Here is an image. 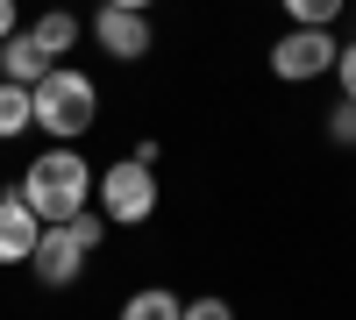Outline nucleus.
<instances>
[{"label": "nucleus", "mask_w": 356, "mask_h": 320, "mask_svg": "<svg viewBox=\"0 0 356 320\" xmlns=\"http://www.w3.org/2000/svg\"><path fill=\"white\" fill-rule=\"evenodd\" d=\"M36 235H43L36 207H29L22 192H0V271H8V264H29V256H36Z\"/></svg>", "instance_id": "7"}, {"label": "nucleus", "mask_w": 356, "mask_h": 320, "mask_svg": "<svg viewBox=\"0 0 356 320\" xmlns=\"http://www.w3.org/2000/svg\"><path fill=\"white\" fill-rule=\"evenodd\" d=\"M86 28H93V43L114 57V65H136V57H150V15H136V8H107V0H100V15L93 22H86Z\"/></svg>", "instance_id": "5"}, {"label": "nucleus", "mask_w": 356, "mask_h": 320, "mask_svg": "<svg viewBox=\"0 0 356 320\" xmlns=\"http://www.w3.org/2000/svg\"><path fill=\"white\" fill-rule=\"evenodd\" d=\"M335 71H342V100H356V43H342V57H335Z\"/></svg>", "instance_id": "16"}, {"label": "nucleus", "mask_w": 356, "mask_h": 320, "mask_svg": "<svg viewBox=\"0 0 356 320\" xmlns=\"http://www.w3.org/2000/svg\"><path fill=\"white\" fill-rule=\"evenodd\" d=\"M50 65H57V57H50L36 36H29V28H15V36L0 43V78H15V85H36Z\"/></svg>", "instance_id": "8"}, {"label": "nucleus", "mask_w": 356, "mask_h": 320, "mask_svg": "<svg viewBox=\"0 0 356 320\" xmlns=\"http://www.w3.org/2000/svg\"><path fill=\"white\" fill-rule=\"evenodd\" d=\"M29 36H36V43H43V50L57 57V65H65V50H72V43L86 36V22H79L72 8H43L36 22H29Z\"/></svg>", "instance_id": "9"}, {"label": "nucleus", "mask_w": 356, "mask_h": 320, "mask_svg": "<svg viewBox=\"0 0 356 320\" xmlns=\"http://www.w3.org/2000/svg\"><path fill=\"white\" fill-rule=\"evenodd\" d=\"M29 128H36V100H29V85L0 78V142H15V135H29Z\"/></svg>", "instance_id": "10"}, {"label": "nucleus", "mask_w": 356, "mask_h": 320, "mask_svg": "<svg viewBox=\"0 0 356 320\" xmlns=\"http://www.w3.org/2000/svg\"><path fill=\"white\" fill-rule=\"evenodd\" d=\"M335 57H342L335 28H285V36L271 43V71H278L285 85H314V78L335 71Z\"/></svg>", "instance_id": "4"}, {"label": "nucleus", "mask_w": 356, "mask_h": 320, "mask_svg": "<svg viewBox=\"0 0 356 320\" xmlns=\"http://www.w3.org/2000/svg\"><path fill=\"white\" fill-rule=\"evenodd\" d=\"M15 28H22V8H15V0H0V43H8Z\"/></svg>", "instance_id": "17"}, {"label": "nucleus", "mask_w": 356, "mask_h": 320, "mask_svg": "<svg viewBox=\"0 0 356 320\" xmlns=\"http://www.w3.org/2000/svg\"><path fill=\"white\" fill-rule=\"evenodd\" d=\"M186 313V299L171 292V285H143V292H129V306H122V320H178Z\"/></svg>", "instance_id": "11"}, {"label": "nucleus", "mask_w": 356, "mask_h": 320, "mask_svg": "<svg viewBox=\"0 0 356 320\" xmlns=\"http://www.w3.org/2000/svg\"><path fill=\"white\" fill-rule=\"evenodd\" d=\"M93 185H100V171L79 157V142H50L43 157L22 164V185H15V192L36 207L43 228H57V221H72V214L93 207Z\"/></svg>", "instance_id": "1"}, {"label": "nucleus", "mask_w": 356, "mask_h": 320, "mask_svg": "<svg viewBox=\"0 0 356 320\" xmlns=\"http://www.w3.org/2000/svg\"><path fill=\"white\" fill-rule=\"evenodd\" d=\"M107 8H136V15H150V8H157V0H107Z\"/></svg>", "instance_id": "18"}, {"label": "nucleus", "mask_w": 356, "mask_h": 320, "mask_svg": "<svg viewBox=\"0 0 356 320\" xmlns=\"http://www.w3.org/2000/svg\"><path fill=\"white\" fill-rule=\"evenodd\" d=\"M65 228H72V242H79L86 256H93V249H100V242L114 235V221H107V214H93V207H86V214H72Z\"/></svg>", "instance_id": "13"}, {"label": "nucleus", "mask_w": 356, "mask_h": 320, "mask_svg": "<svg viewBox=\"0 0 356 320\" xmlns=\"http://www.w3.org/2000/svg\"><path fill=\"white\" fill-rule=\"evenodd\" d=\"M29 100H36V128L50 142H79L86 128L100 121V85H93V71H79V65H50L36 85H29Z\"/></svg>", "instance_id": "2"}, {"label": "nucleus", "mask_w": 356, "mask_h": 320, "mask_svg": "<svg viewBox=\"0 0 356 320\" xmlns=\"http://www.w3.org/2000/svg\"><path fill=\"white\" fill-rule=\"evenodd\" d=\"M93 199H100V214H107L114 228H143V221L157 214V171L143 164V157H122V164L100 171Z\"/></svg>", "instance_id": "3"}, {"label": "nucleus", "mask_w": 356, "mask_h": 320, "mask_svg": "<svg viewBox=\"0 0 356 320\" xmlns=\"http://www.w3.org/2000/svg\"><path fill=\"white\" fill-rule=\"evenodd\" d=\"M328 135L342 142V150H356V100H342V107L328 114Z\"/></svg>", "instance_id": "14"}, {"label": "nucleus", "mask_w": 356, "mask_h": 320, "mask_svg": "<svg viewBox=\"0 0 356 320\" xmlns=\"http://www.w3.org/2000/svg\"><path fill=\"white\" fill-rule=\"evenodd\" d=\"M29 271H36L43 285H57V292H65V285H79V271H86V249L72 242V228H65V221L36 235V256H29Z\"/></svg>", "instance_id": "6"}, {"label": "nucleus", "mask_w": 356, "mask_h": 320, "mask_svg": "<svg viewBox=\"0 0 356 320\" xmlns=\"http://www.w3.org/2000/svg\"><path fill=\"white\" fill-rule=\"evenodd\" d=\"M178 320H235V306L207 292V299H186V313H178Z\"/></svg>", "instance_id": "15"}, {"label": "nucleus", "mask_w": 356, "mask_h": 320, "mask_svg": "<svg viewBox=\"0 0 356 320\" xmlns=\"http://www.w3.org/2000/svg\"><path fill=\"white\" fill-rule=\"evenodd\" d=\"M278 8H285V22H292V28H335L349 0H278Z\"/></svg>", "instance_id": "12"}]
</instances>
